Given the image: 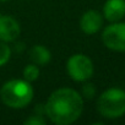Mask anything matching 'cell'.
<instances>
[{
	"label": "cell",
	"mask_w": 125,
	"mask_h": 125,
	"mask_svg": "<svg viewBox=\"0 0 125 125\" xmlns=\"http://www.w3.org/2000/svg\"><path fill=\"white\" fill-rule=\"evenodd\" d=\"M102 15L109 22L121 21L125 17V0H107Z\"/></svg>",
	"instance_id": "obj_8"
},
{
	"label": "cell",
	"mask_w": 125,
	"mask_h": 125,
	"mask_svg": "<svg viewBox=\"0 0 125 125\" xmlns=\"http://www.w3.org/2000/svg\"><path fill=\"white\" fill-rule=\"evenodd\" d=\"M66 73L75 82L88 81L94 74L93 61L83 53L73 54L66 61Z\"/></svg>",
	"instance_id": "obj_4"
},
{
	"label": "cell",
	"mask_w": 125,
	"mask_h": 125,
	"mask_svg": "<svg viewBox=\"0 0 125 125\" xmlns=\"http://www.w3.org/2000/svg\"><path fill=\"white\" fill-rule=\"evenodd\" d=\"M11 54H12V50L9 43L0 41V68L5 66L9 62V60L11 59Z\"/></svg>",
	"instance_id": "obj_11"
},
{
	"label": "cell",
	"mask_w": 125,
	"mask_h": 125,
	"mask_svg": "<svg viewBox=\"0 0 125 125\" xmlns=\"http://www.w3.org/2000/svg\"><path fill=\"white\" fill-rule=\"evenodd\" d=\"M39 74H41L39 66L36 65L34 62H32V64H27V65L25 66L23 71H22L23 79H25L26 81H28V82H34V81H37L38 77H39Z\"/></svg>",
	"instance_id": "obj_10"
},
{
	"label": "cell",
	"mask_w": 125,
	"mask_h": 125,
	"mask_svg": "<svg viewBox=\"0 0 125 125\" xmlns=\"http://www.w3.org/2000/svg\"><path fill=\"white\" fill-rule=\"evenodd\" d=\"M23 124L25 125H45L47 124V119L44 118L43 114L34 113V114L30 115L27 119H25Z\"/></svg>",
	"instance_id": "obj_13"
},
{
	"label": "cell",
	"mask_w": 125,
	"mask_h": 125,
	"mask_svg": "<svg viewBox=\"0 0 125 125\" xmlns=\"http://www.w3.org/2000/svg\"><path fill=\"white\" fill-rule=\"evenodd\" d=\"M83 112V97L76 90L60 87L50 93L44 113L55 125H70L75 123Z\"/></svg>",
	"instance_id": "obj_1"
},
{
	"label": "cell",
	"mask_w": 125,
	"mask_h": 125,
	"mask_svg": "<svg viewBox=\"0 0 125 125\" xmlns=\"http://www.w3.org/2000/svg\"><path fill=\"white\" fill-rule=\"evenodd\" d=\"M34 91L31 82L25 79H12L6 81L0 88V98L11 109H23L33 99Z\"/></svg>",
	"instance_id": "obj_2"
},
{
	"label": "cell",
	"mask_w": 125,
	"mask_h": 125,
	"mask_svg": "<svg viewBox=\"0 0 125 125\" xmlns=\"http://www.w3.org/2000/svg\"><path fill=\"white\" fill-rule=\"evenodd\" d=\"M102 42L109 50L116 53L125 52V22H110L102 32Z\"/></svg>",
	"instance_id": "obj_5"
},
{
	"label": "cell",
	"mask_w": 125,
	"mask_h": 125,
	"mask_svg": "<svg viewBox=\"0 0 125 125\" xmlns=\"http://www.w3.org/2000/svg\"><path fill=\"white\" fill-rule=\"evenodd\" d=\"M21 34L19 21L10 15H0V41L5 43L15 42Z\"/></svg>",
	"instance_id": "obj_6"
},
{
	"label": "cell",
	"mask_w": 125,
	"mask_h": 125,
	"mask_svg": "<svg viewBox=\"0 0 125 125\" xmlns=\"http://www.w3.org/2000/svg\"><path fill=\"white\" fill-rule=\"evenodd\" d=\"M103 15L97 10H87L80 17V28L85 34H96L103 27Z\"/></svg>",
	"instance_id": "obj_7"
},
{
	"label": "cell",
	"mask_w": 125,
	"mask_h": 125,
	"mask_svg": "<svg viewBox=\"0 0 125 125\" xmlns=\"http://www.w3.org/2000/svg\"><path fill=\"white\" fill-rule=\"evenodd\" d=\"M97 94V88L93 83L91 82H87L85 81L83 86H82V90H81V96L86 99H92L94 98V96Z\"/></svg>",
	"instance_id": "obj_12"
},
{
	"label": "cell",
	"mask_w": 125,
	"mask_h": 125,
	"mask_svg": "<svg viewBox=\"0 0 125 125\" xmlns=\"http://www.w3.org/2000/svg\"><path fill=\"white\" fill-rule=\"evenodd\" d=\"M97 110L101 116L109 120L125 115V91L119 87L103 91L97 98Z\"/></svg>",
	"instance_id": "obj_3"
},
{
	"label": "cell",
	"mask_w": 125,
	"mask_h": 125,
	"mask_svg": "<svg viewBox=\"0 0 125 125\" xmlns=\"http://www.w3.org/2000/svg\"><path fill=\"white\" fill-rule=\"evenodd\" d=\"M0 1H1V3H5V1H9V0H0Z\"/></svg>",
	"instance_id": "obj_14"
},
{
	"label": "cell",
	"mask_w": 125,
	"mask_h": 125,
	"mask_svg": "<svg viewBox=\"0 0 125 125\" xmlns=\"http://www.w3.org/2000/svg\"><path fill=\"white\" fill-rule=\"evenodd\" d=\"M30 58L32 62H34L38 66H45L52 60L50 50L43 44H34L30 49Z\"/></svg>",
	"instance_id": "obj_9"
}]
</instances>
